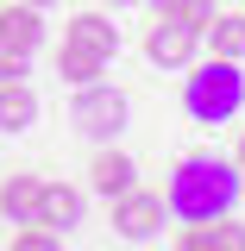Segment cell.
<instances>
[{"instance_id":"e0dca14e","label":"cell","mask_w":245,"mask_h":251,"mask_svg":"<svg viewBox=\"0 0 245 251\" xmlns=\"http://www.w3.org/2000/svg\"><path fill=\"white\" fill-rule=\"evenodd\" d=\"M214 13H220V0H189V6H183V19H189L195 31H208V25H214Z\"/></svg>"},{"instance_id":"ac0fdd59","label":"cell","mask_w":245,"mask_h":251,"mask_svg":"<svg viewBox=\"0 0 245 251\" xmlns=\"http://www.w3.org/2000/svg\"><path fill=\"white\" fill-rule=\"evenodd\" d=\"M151 6H157V13H176V19H183V6H189V0H151Z\"/></svg>"},{"instance_id":"2e32d148","label":"cell","mask_w":245,"mask_h":251,"mask_svg":"<svg viewBox=\"0 0 245 251\" xmlns=\"http://www.w3.org/2000/svg\"><path fill=\"white\" fill-rule=\"evenodd\" d=\"M31 75V57L26 50H6V44H0V82H26Z\"/></svg>"},{"instance_id":"7c38bea8","label":"cell","mask_w":245,"mask_h":251,"mask_svg":"<svg viewBox=\"0 0 245 251\" xmlns=\"http://www.w3.org/2000/svg\"><path fill=\"white\" fill-rule=\"evenodd\" d=\"M201 44H208V57L245 63V13H214V25L201 31Z\"/></svg>"},{"instance_id":"ba28073f","label":"cell","mask_w":245,"mask_h":251,"mask_svg":"<svg viewBox=\"0 0 245 251\" xmlns=\"http://www.w3.org/2000/svg\"><path fill=\"white\" fill-rule=\"evenodd\" d=\"M183 251H245V226L233 214H220V220H195L183 232Z\"/></svg>"},{"instance_id":"52a82bcc","label":"cell","mask_w":245,"mask_h":251,"mask_svg":"<svg viewBox=\"0 0 245 251\" xmlns=\"http://www.w3.org/2000/svg\"><path fill=\"white\" fill-rule=\"evenodd\" d=\"M63 44H76V50H88V57L113 63V57H120V25H113L107 13H76V19H69V38H63Z\"/></svg>"},{"instance_id":"ffe728a7","label":"cell","mask_w":245,"mask_h":251,"mask_svg":"<svg viewBox=\"0 0 245 251\" xmlns=\"http://www.w3.org/2000/svg\"><path fill=\"white\" fill-rule=\"evenodd\" d=\"M26 6H38V13H44V6H57V0H26Z\"/></svg>"},{"instance_id":"4fadbf2b","label":"cell","mask_w":245,"mask_h":251,"mask_svg":"<svg viewBox=\"0 0 245 251\" xmlns=\"http://www.w3.org/2000/svg\"><path fill=\"white\" fill-rule=\"evenodd\" d=\"M38 126V94L26 82H0V132H26Z\"/></svg>"},{"instance_id":"9c48e42d","label":"cell","mask_w":245,"mask_h":251,"mask_svg":"<svg viewBox=\"0 0 245 251\" xmlns=\"http://www.w3.org/2000/svg\"><path fill=\"white\" fill-rule=\"evenodd\" d=\"M38 220H44V226H57L63 239H69V226H82V188L44 182V195H38Z\"/></svg>"},{"instance_id":"8fae6325","label":"cell","mask_w":245,"mask_h":251,"mask_svg":"<svg viewBox=\"0 0 245 251\" xmlns=\"http://www.w3.org/2000/svg\"><path fill=\"white\" fill-rule=\"evenodd\" d=\"M38 195H44L38 176H6L0 182V214L13 220V226H26V220H38Z\"/></svg>"},{"instance_id":"30bf717a","label":"cell","mask_w":245,"mask_h":251,"mask_svg":"<svg viewBox=\"0 0 245 251\" xmlns=\"http://www.w3.org/2000/svg\"><path fill=\"white\" fill-rule=\"evenodd\" d=\"M88 182L113 201V195H126V188L138 182V163H132L126 151H101V157H94V170H88Z\"/></svg>"},{"instance_id":"3957f363","label":"cell","mask_w":245,"mask_h":251,"mask_svg":"<svg viewBox=\"0 0 245 251\" xmlns=\"http://www.w3.org/2000/svg\"><path fill=\"white\" fill-rule=\"evenodd\" d=\"M163 226H170V201L163 195H145L138 182L126 188V195H113V239L151 245V239H163Z\"/></svg>"},{"instance_id":"6da1fadb","label":"cell","mask_w":245,"mask_h":251,"mask_svg":"<svg viewBox=\"0 0 245 251\" xmlns=\"http://www.w3.org/2000/svg\"><path fill=\"white\" fill-rule=\"evenodd\" d=\"M239 163H226V157L214 151H195L176 163V176H170V220H183V226H195V220H220V214H233L239 207Z\"/></svg>"},{"instance_id":"44dd1931","label":"cell","mask_w":245,"mask_h":251,"mask_svg":"<svg viewBox=\"0 0 245 251\" xmlns=\"http://www.w3.org/2000/svg\"><path fill=\"white\" fill-rule=\"evenodd\" d=\"M107 6H138V0H107Z\"/></svg>"},{"instance_id":"8992f818","label":"cell","mask_w":245,"mask_h":251,"mask_svg":"<svg viewBox=\"0 0 245 251\" xmlns=\"http://www.w3.org/2000/svg\"><path fill=\"white\" fill-rule=\"evenodd\" d=\"M0 44L38 57V44H44V13L26 6V0H6V6H0Z\"/></svg>"},{"instance_id":"277c9868","label":"cell","mask_w":245,"mask_h":251,"mask_svg":"<svg viewBox=\"0 0 245 251\" xmlns=\"http://www.w3.org/2000/svg\"><path fill=\"white\" fill-rule=\"evenodd\" d=\"M126 94L107 88V82H88V88H76V107H69V120L76 132H88V138H120L126 132Z\"/></svg>"},{"instance_id":"9a60e30c","label":"cell","mask_w":245,"mask_h":251,"mask_svg":"<svg viewBox=\"0 0 245 251\" xmlns=\"http://www.w3.org/2000/svg\"><path fill=\"white\" fill-rule=\"evenodd\" d=\"M57 245H63V232H57V226H44V220H26L19 239H13V251H57Z\"/></svg>"},{"instance_id":"5b68a950","label":"cell","mask_w":245,"mask_h":251,"mask_svg":"<svg viewBox=\"0 0 245 251\" xmlns=\"http://www.w3.org/2000/svg\"><path fill=\"white\" fill-rule=\"evenodd\" d=\"M195 50H201V31L189 25V19H176V13H157L151 38H145V57H151L157 69H189Z\"/></svg>"},{"instance_id":"7a4b0ae2","label":"cell","mask_w":245,"mask_h":251,"mask_svg":"<svg viewBox=\"0 0 245 251\" xmlns=\"http://www.w3.org/2000/svg\"><path fill=\"white\" fill-rule=\"evenodd\" d=\"M183 107H189V120H195V126H226V120H239V107H245V69H239L233 57L195 63V75L183 82Z\"/></svg>"},{"instance_id":"5bb4252c","label":"cell","mask_w":245,"mask_h":251,"mask_svg":"<svg viewBox=\"0 0 245 251\" xmlns=\"http://www.w3.org/2000/svg\"><path fill=\"white\" fill-rule=\"evenodd\" d=\"M101 69H107V63L88 57V50H76V44H63V50H57V75H63V88H88V82H101Z\"/></svg>"},{"instance_id":"d6986e66","label":"cell","mask_w":245,"mask_h":251,"mask_svg":"<svg viewBox=\"0 0 245 251\" xmlns=\"http://www.w3.org/2000/svg\"><path fill=\"white\" fill-rule=\"evenodd\" d=\"M233 163H239V182H245V138H239V157H233Z\"/></svg>"}]
</instances>
